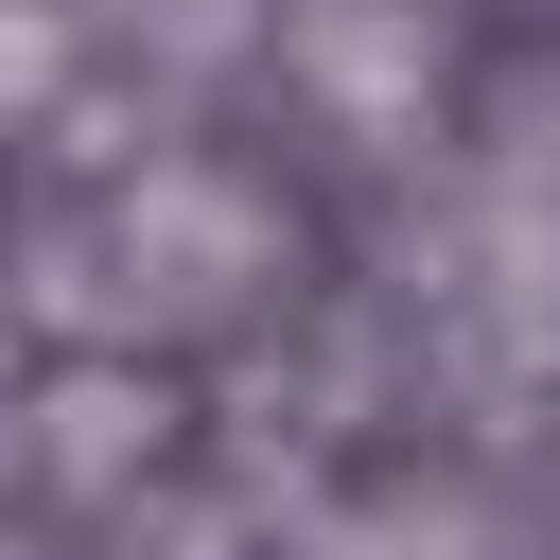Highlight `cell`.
Here are the masks:
<instances>
[{
	"label": "cell",
	"instance_id": "6da1fadb",
	"mask_svg": "<svg viewBox=\"0 0 560 560\" xmlns=\"http://www.w3.org/2000/svg\"><path fill=\"white\" fill-rule=\"evenodd\" d=\"M158 438H175V402H158V385H122V368H70V385L35 402V455H52L70 490H122V472H158Z\"/></svg>",
	"mask_w": 560,
	"mask_h": 560
},
{
	"label": "cell",
	"instance_id": "7a4b0ae2",
	"mask_svg": "<svg viewBox=\"0 0 560 560\" xmlns=\"http://www.w3.org/2000/svg\"><path fill=\"white\" fill-rule=\"evenodd\" d=\"M52 52H70V35H52V18H35V0H0V122H18V105H35V88H52Z\"/></svg>",
	"mask_w": 560,
	"mask_h": 560
}]
</instances>
